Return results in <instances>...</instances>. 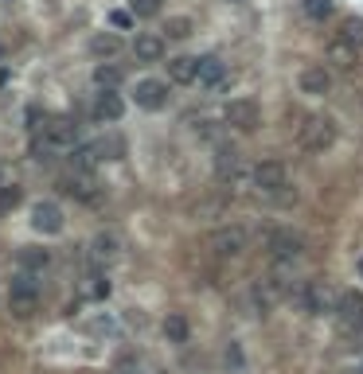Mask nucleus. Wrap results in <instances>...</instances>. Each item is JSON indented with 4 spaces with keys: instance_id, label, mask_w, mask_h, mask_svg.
Wrapping results in <instances>:
<instances>
[{
    "instance_id": "f257e3e1",
    "label": "nucleus",
    "mask_w": 363,
    "mask_h": 374,
    "mask_svg": "<svg viewBox=\"0 0 363 374\" xmlns=\"http://www.w3.org/2000/svg\"><path fill=\"white\" fill-rule=\"evenodd\" d=\"M297 300H301V308L309 312V316H324V312H336L340 292H332L328 281L313 277V281H301V289H297Z\"/></svg>"
},
{
    "instance_id": "f03ea898",
    "label": "nucleus",
    "mask_w": 363,
    "mask_h": 374,
    "mask_svg": "<svg viewBox=\"0 0 363 374\" xmlns=\"http://www.w3.org/2000/svg\"><path fill=\"white\" fill-rule=\"evenodd\" d=\"M39 292H43V285L32 273H16L8 281V308L16 316H32L35 304H39Z\"/></svg>"
},
{
    "instance_id": "7ed1b4c3",
    "label": "nucleus",
    "mask_w": 363,
    "mask_h": 374,
    "mask_svg": "<svg viewBox=\"0 0 363 374\" xmlns=\"http://www.w3.org/2000/svg\"><path fill=\"white\" fill-rule=\"evenodd\" d=\"M266 249H270L273 261H289V266H293L304 254V234L293 230V226H278V230L266 234Z\"/></svg>"
},
{
    "instance_id": "20e7f679",
    "label": "nucleus",
    "mask_w": 363,
    "mask_h": 374,
    "mask_svg": "<svg viewBox=\"0 0 363 374\" xmlns=\"http://www.w3.org/2000/svg\"><path fill=\"white\" fill-rule=\"evenodd\" d=\"M301 144L309 152H324L336 144V121H332L328 113H313V117H304L301 125Z\"/></svg>"
},
{
    "instance_id": "39448f33",
    "label": "nucleus",
    "mask_w": 363,
    "mask_h": 374,
    "mask_svg": "<svg viewBox=\"0 0 363 374\" xmlns=\"http://www.w3.org/2000/svg\"><path fill=\"white\" fill-rule=\"evenodd\" d=\"M35 133H39L51 149H70L75 152V144H78V125L70 121V117H63V113H55L43 125H35Z\"/></svg>"
},
{
    "instance_id": "423d86ee",
    "label": "nucleus",
    "mask_w": 363,
    "mask_h": 374,
    "mask_svg": "<svg viewBox=\"0 0 363 374\" xmlns=\"http://www.w3.org/2000/svg\"><path fill=\"white\" fill-rule=\"evenodd\" d=\"M223 121H227L230 129H238V133H254V129L262 125V109H258L254 98H230L227 109H223Z\"/></svg>"
},
{
    "instance_id": "0eeeda50",
    "label": "nucleus",
    "mask_w": 363,
    "mask_h": 374,
    "mask_svg": "<svg viewBox=\"0 0 363 374\" xmlns=\"http://www.w3.org/2000/svg\"><path fill=\"white\" fill-rule=\"evenodd\" d=\"M254 187L262 195H281L289 187V172L281 160H262V164L254 168Z\"/></svg>"
},
{
    "instance_id": "6e6552de",
    "label": "nucleus",
    "mask_w": 363,
    "mask_h": 374,
    "mask_svg": "<svg viewBox=\"0 0 363 374\" xmlns=\"http://www.w3.org/2000/svg\"><path fill=\"white\" fill-rule=\"evenodd\" d=\"M246 242H250V234H246L238 223L219 226V230L211 234V249L219 254V258H238V254L246 249Z\"/></svg>"
},
{
    "instance_id": "1a4fd4ad",
    "label": "nucleus",
    "mask_w": 363,
    "mask_h": 374,
    "mask_svg": "<svg viewBox=\"0 0 363 374\" xmlns=\"http://www.w3.org/2000/svg\"><path fill=\"white\" fill-rule=\"evenodd\" d=\"M242 175H246L242 152H238V149H219V152H215V180H219L223 187H235Z\"/></svg>"
},
{
    "instance_id": "9d476101",
    "label": "nucleus",
    "mask_w": 363,
    "mask_h": 374,
    "mask_svg": "<svg viewBox=\"0 0 363 374\" xmlns=\"http://www.w3.org/2000/svg\"><path fill=\"white\" fill-rule=\"evenodd\" d=\"M336 316H340V328H344L347 335L359 332V328H363V292H355V289H344V292H340Z\"/></svg>"
},
{
    "instance_id": "9b49d317",
    "label": "nucleus",
    "mask_w": 363,
    "mask_h": 374,
    "mask_svg": "<svg viewBox=\"0 0 363 374\" xmlns=\"http://www.w3.org/2000/svg\"><path fill=\"white\" fill-rule=\"evenodd\" d=\"M118 258H121V238H118V234H113V230L94 234V242H90V266L106 269V266H113Z\"/></svg>"
},
{
    "instance_id": "f8f14e48",
    "label": "nucleus",
    "mask_w": 363,
    "mask_h": 374,
    "mask_svg": "<svg viewBox=\"0 0 363 374\" xmlns=\"http://www.w3.org/2000/svg\"><path fill=\"white\" fill-rule=\"evenodd\" d=\"M137 106L149 109V113L164 109L168 106V82H161V78H141V82H137Z\"/></svg>"
},
{
    "instance_id": "ddd939ff",
    "label": "nucleus",
    "mask_w": 363,
    "mask_h": 374,
    "mask_svg": "<svg viewBox=\"0 0 363 374\" xmlns=\"http://www.w3.org/2000/svg\"><path fill=\"white\" fill-rule=\"evenodd\" d=\"M199 86H207V90H227V63H223L219 55H203L199 58V78H195Z\"/></svg>"
},
{
    "instance_id": "4468645a",
    "label": "nucleus",
    "mask_w": 363,
    "mask_h": 374,
    "mask_svg": "<svg viewBox=\"0 0 363 374\" xmlns=\"http://www.w3.org/2000/svg\"><path fill=\"white\" fill-rule=\"evenodd\" d=\"M32 226L39 234H63L67 218H63L59 203H35V207H32Z\"/></svg>"
},
{
    "instance_id": "2eb2a0df",
    "label": "nucleus",
    "mask_w": 363,
    "mask_h": 374,
    "mask_svg": "<svg viewBox=\"0 0 363 374\" xmlns=\"http://www.w3.org/2000/svg\"><path fill=\"white\" fill-rule=\"evenodd\" d=\"M301 94H313V98H324L332 90V70L328 67H304L301 70Z\"/></svg>"
},
{
    "instance_id": "dca6fc26",
    "label": "nucleus",
    "mask_w": 363,
    "mask_h": 374,
    "mask_svg": "<svg viewBox=\"0 0 363 374\" xmlns=\"http://www.w3.org/2000/svg\"><path fill=\"white\" fill-rule=\"evenodd\" d=\"M94 117L98 121H121L125 117V98L118 90H101L98 101H94Z\"/></svg>"
},
{
    "instance_id": "f3484780",
    "label": "nucleus",
    "mask_w": 363,
    "mask_h": 374,
    "mask_svg": "<svg viewBox=\"0 0 363 374\" xmlns=\"http://www.w3.org/2000/svg\"><path fill=\"white\" fill-rule=\"evenodd\" d=\"M63 192L75 195V199H82V203H94L98 199V183H94L90 172H70L67 180H63Z\"/></svg>"
},
{
    "instance_id": "a211bd4d",
    "label": "nucleus",
    "mask_w": 363,
    "mask_h": 374,
    "mask_svg": "<svg viewBox=\"0 0 363 374\" xmlns=\"http://www.w3.org/2000/svg\"><path fill=\"white\" fill-rule=\"evenodd\" d=\"M195 78H199V58H192V55H176V58H168V82H176V86H192Z\"/></svg>"
},
{
    "instance_id": "6ab92c4d",
    "label": "nucleus",
    "mask_w": 363,
    "mask_h": 374,
    "mask_svg": "<svg viewBox=\"0 0 363 374\" xmlns=\"http://www.w3.org/2000/svg\"><path fill=\"white\" fill-rule=\"evenodd\" d=\"M133 55H137V63H161V58H164V35H152V32L137 35V39H133Z\"/></svg>"
},
{
    "instance_id": "aec40b11",
    "label": "nucleus",
    "mask_w": 363,
    "mask_h": 374,
    "mask_svg": "<svg viewBox=\"0 0 363 374\" xmlns=\"http://www.w3.org/2000/svg\"><path fill=\"white\" fill-rule=\"evenodd\" d=\"M47 266H51V249H43V246H24L20 249V273L39 277Z\"/></svg>"
},
{
    "instance_id": "412c9836",
    "label": "nucleus",
    "mask_w": 363,
    "mask_h": 374,
    "mask_svg": "<svg viewBox=\"0 0 363 374\" xmlns=\"http://www.w3.org/2000/svg\"><path fill=\"white\" fill-rule=\"evenodd\" d=\"M121 47H125V43H121V35H118V32H98V35L90 39V55H94V58H101V63H106V58H113Z\"/></svg>"
},
{
    "instance_id": "4be33fe9",
    "label": "nucleus",
    "mask_w": 363,
    "mask_h": 374,
    "mask_svg": "<svg viewBox=\"0 0 363 374\" xmlns=\"http://www.w3.org/2000/svg\"><path fill=\"white\" fill-rule=\"evenodd\" d=\"M101 152H106V144H78V149H75V156H70L75 172H90V175H94V168H98Z\"/></svg>"
},
{
    "instance_id": "5701e85b",
    "label": "nucleus",
    "mask_w": 363,
    "mask_h": 374,
    "mask_svg": "<svg viewBox=\"0 0 363 374\" xmlns=\"http://www.w3.org/2000/svg\"><path fill=\"white\" fill-rule=\"evenodd\" d=\"M328 63H332L336 70H355V63H359V51L347 47L344 39H336V43L328 47Z\"/></svg>"
},
{
    "instance_id": "b1692460",
    "label": "nucleus",
    "mask_w": 363,
    "mask_h": 374,
    "mask_svg": "<svg viewBox=\"0 0 363 374\" xmlns=\"http://www.w3.org/2000/svg\"><path fill=\"white\" fill-rule=\"evenodd\" d=\"M121 82H125V70L121 67H113V63H98L94 67V86L98 90H118Z\"/></svg>"
},
{
    "instance_id": "393cba45",
    "label": "nucleus",
    "mask_w": 363,
    "mask_h": 374,
    "mask_svg": "<svg viewBox=\"0 0 363 374\" xmlns=\"http://www.w3.org/2000/svg\"><path fill=\"white\" fill-rule=\"evenodd\" d=\"M187 332H192V328H187L184 312H168V316H164V339L168 343H187Z\"/></svg>"
},
{
    "instance_id": "a878e982",
    "label": "nucleus",
    "mask_w": 363,
    "mask_h": 374,
    "mask_svg": "<svg viewBox=\"0 0 363 374\" xmlns=\"http://www.w3.org/2000/svg\"><path fill=\"white\" fill-rule=\"evenodd\" d=\"M340 39H344L347 47L359 51L363 47V16H347L344 24H340Z\"/></svg>"
},
{
    "instance_id": "bb28decb",
    "label": "nucleus",
    "mask_w": 363,
    "mask_h": 374,
    "mask_svg": "<svg viewBox=\"0 0 363 374\" xmlns=\"http://www.w3.org/2000/svg\"><path fill=\"white\" fill-rule=\"evenodd\" d=\"M301 8L309 20H328L332 8H336V0H301Z\"/></svg>"
},
{
    "instance_id": "cd10ccee",
    "label": "nucleus",
    "mask_w": 363,
    "mask_h": 374,
    "mask_svg": "<svg viewBox=\"0 0 363 374\" xmlns=\"http://www.w3.org/2000/svg\"><path fill=\"white\" fill-rule=\"evenodd\" d=\"M164 32H168V39H187V35H192V20H187V16H172L168 24H164Z\"/></svg>"
},
{
    "instance_id": "c85d7f7f",
    "label": "nucleus",
    "mask_w": 363,
    "mask_h": 374,
    "mask_svg": "<svg viewBox=\"0 0 363 374\" xmlns=\"http://www.w3.org/2000/svg\"><path fill=\"white\" fill-rule=\"evenodd\" d=\"M110 277H90V285H86V297H94V300H106L110 297Z\"/></svg>"
},
{
    "instance_id": "c756f323",
    "label": "nucleus",
    "mask_w": 363,
    "mask_h": 374,
    "mask_svg": "<svg viewBox=\"0 0 363 374\" xmlns=\"http://www.w3.org/2000/svg\"><path fill=\"white\" fill-rule=\"evenodd\" d=\"M129 4H133V16H141V20H152L161 12V0H129Z\"/></svg>"
},
{
    "instance_id": "7c9ffc66",
    "label": "nucleus",
    "mask_w": 363,
    "mask_h": 374,
    "mask_svg": "<svg viewBox=\"0 0 363 374\" xmlns=\"http://www.w3.org/2000/svg\"><path fill=\"white\" fill-rule=\"evenodd\" d=\"M20 199H24V192H20L16 183H12V187H4V192H0V211H4V207H16Z\"/></svg>"
},
{
    "instance_id": "2f4dec72",
    "label": "nucleus",
    "mask_w": 363,
    "mask_h": 374,
    "mask_svg": "<svg viewBox=\"0 0 363 374\" xmlns=\"http://www.w3.org/2000/svg\"><path fill=\"white\" fill-rule=\"evenodd\" d=\"M223 359H227V366H235V370H238V366H242V347H238V343L230 339V343H227V351H223Z\"/></svg>"
},
{
    "instance_id": "473e14b6",
    "label": "nucleus",
    "mask_w": 363,
    "mask_h": 374,
    "mask_svg": "<svg viewBox=\"0 0 363 374\" xmlns=\"http://www.w3.org/2000/svg\"><path fill=\"white\" fill-rule=\"evenodd\" d=\"M110 24L118 27V32H125V27H133V16H129V12H110Z\"/></svg>"
},
{
    "instance_id": "72a5a7b5",
    "label": "nucleus",
    "mask_w": 363,
    "mask_h": 374,
    "mask_svg": "<svg viewBox=\"0 0 363 374\" xmlns=\"http://www.w3.org/2000/svg\"><path fill=\"white\" fill-rule=\"evenodd\" d=\"M4 187H8V183H4V168H0V192H4Z\"/></svg>"
},
{
    "instance_id": "f704fd0d",
    "label": "nucleus",
    "mask_w": 363,
    "mask_h": 374,
    "mask_svg": "<svg viewBox=\"0 0 363 374\" xmlns=\"http://www.w3.org/2000/svg\"><path fill=\"white\" fill-rule=\"evenodd\" d=\"M4 82H8V70H0V86H4Z\"/></svg>"
},
{
    "instance_id": "c9c22d12",
    "label": "nucleus",
    "mask_w": 363,
    "mask_h": 374,
    "mask_svg": "<svg viewBox=\"0 0 363 374\" xmlns=\"http://www.w3.org/2000/svg\"><path fill=\"white\" fill-rule=\"evenodd\" d=\"M359 273H363V258H359Z\"/></svg>"
},
{
    "instance_id": "e433bc0d",
    "label": "nucleus",
    "mask_w": 363,
    "mask_h": 374,
    "mask_svg": "<svg viewBox=\"0 0 363 374\" xmlns=\"http://www.w3.org/2000/svg\"><path fill=\"white\" fill-rule=\"evenodd\" d=\"M0 58H4V47H0Z\"/></svg>"
},
{
    "instance_id": "4c0bfd02",
    "label": "nucleus",
    "mask_w": 363,
    "mask_h": 374,
    "mask_svg": "<svg viewBox=\"0 0 363 374\" xmlns=\"http://www.w3.org/2000/svg\"><path fill=\"white\" fill-rule=\"evenodd\" d=\"M359 374H363V363H359Z\"/></svg>"
}]
</instances>
